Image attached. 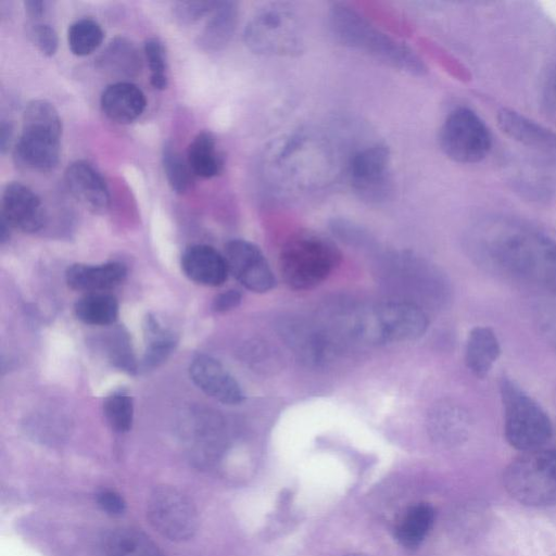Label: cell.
Returning a JSON list of instances; mask_svg holds the SVG:
<instances>
[{
  "label": "cell",
  "instance_id": "1f68e13d",
  "mask_svg": "<svg viewBox=\"0 0 556 556\" xmlns=\"http://www.w3.org/2000/svg\"><path fill=\"white\" fill-rule=\"evenodd\" d=\"M162 161L166 179L173 191L186 192L194 176L187 159H184L172 144L167 143L163 149Z\"/></svg>",
  "mask_w": 556,
  "mask_h": 556
},
{
  "label": "cell",
  "instance_id": "74e56055",
  "mask_svg": "<svg viewBox=\"0 0 556 556\" xmlns=\"http://www.w3.org/2000/svg\"><path fill=\"white\" fill-rule=\"evenodd\" d=\"M96 500L100 508L110 515H122L126 509L124 498L112 490H101L97 493Z\"/></svg>",
  "mask_w": 556,
  "mask_h": 556
},
{
  "label": "cell",
  "instance_id": "d6a6232c",
  "mask_svg": "<svg viewBox=\"0 0 556 556\" xmlns=\"http://www.w3.org/2000/svg\"><path fill=\"white\" fill-rule=\"evenodd\" d=\"M104 416L111 428L117 432H127L134 419L132 399L123 392L109 395L103 403Z\"/></svg>",
  "mask_w": 556,
  "mask_h": 556
},
{
  "label": "cell",
  "instance_id": "52a82bcc",
  "mask_svg": "<svg viewBox=\"0 0 556 556\" xmlns=\"http://www.w3.org/2000/svg\"><path fill=\"white\" fill-rule=\"evenodd\" d=\"M503 482L508 494L523 505H556V450L522 453L506 467Z\"/></svg>",
  "mask_w": 556,
  "mask_h": 556
},
{
  "label": "cell",
  "instance_id": "ab89813d",
  "mask_svg": "<svg viewBox=\"0 0 556 556\" xmlns=\"http://www.w3.org/2000/svg\"><path fill=\"white\" fill-rule=\"evenodd\" d=\"M24 5L28 16L37 22V20L45 14L47 2L40 0H27L24 2Z\"/></svg>",
  "mask_w": 556,
  "mask_h": 556
},
{
  "label": "cell",
  "instance_id": "8d00e7d4",
  "mask_svg": "<svg viewBox=\"0 0 556 556\" xmlns=\"http://www.w3.org/2000/svg\"><path fill=\"white\" fill-rule=\"evenodd\" d=\"M111 343V359L115 366L128 372L135 371L137 367L127 336L119 331Z\"/></svg>",
  "mask_w": 556,
  "mask_h": 556
},
{
  "label": "cell",
  "instance_id": "7402d4cb",
  "mask_svg": "<svg viewBox=\"0 0 556 556\" xmlns=\"http://www.w3.org/2000/svg\"><path fill=\"white\" fill-rule=\"evenodd\" d=\"M428 430L438 442L455 444L463 441L470 429V416L458 404L451 401L437 403L428 414Z\"/></svg>",
  "mask_w": 556,
  "mask_h": 556
},
{
  "label": "cell",
  "instance_id": "f1b7e54d",
  "mask_svg": "<svg viewBox=\"0 0 556 556\" xmlns=\"http://www.w3.org/2000/svg\"><path fill=\"white\" fill-rule=\"evenodd\" d=\"M106 547L109 556H165L147 535L128 529L112 532Z\"/></svg>",
  "mask_w": 556,
  "mask_h": 556
},
{
  "label": "cell",
  "instance_id": "ee69618b",
  "mask_svg": "<svg viewBox=\"0 0 556 556\" xmlns=\"http://www.w3.org/2000/svg\"><path fill=\"white\" fill-rule=\"evenodd\" d=\"M344 556H368V555H364V554H349V555H344Z\"/></svg>",
  "mask_w": 556,
  "mask_h": 556
},
{
  "label": "cell",
  "instance_id": "b9f144b4",
  "mask_svg": "<svg viewBox=\"0 0 556 556\" xmlns=\"http://www.w3.org/2000/svg\"><path fill=\"white\" fill-rule=\"evenodd\" d=\"M545 89L547 101L556 111V68L548 76Z\"/></svg>",
  "mask_w": 556,
  "mask_h": 556
},
{
  "label": "cell",
  "instance_id": "484cf974",
  "mask_svg": "<svg viewBox=\"0 0 556 556\" xmlns=\"http://www.w3.org/2000/svg\"><path fill=\"white\" fill-rule=\"evenodd\" d=\"M76 317L91 326H109L118 317V302L106 292L87 293L74 306Z\"/></svg>",
  "mask_w": 556,
  "mask_h": 556
},
{
  "label": "cell",
  "instance_id": "8fae6325",
  "mask_svg": "<svg viewBox=\"0 0 556 556\" xmlns=\"http://www.w3.org/2000/svg\"><path fill=\"white\" fill-rule=\"evenodd\" d=\"M148 518L153 528L172 541L190 539L198 528L192 502L175 488H156L148 500Z\"/></svg>",
  "mask_w": 556,
  "mask_h": 556
},
{
  "label": "cell",
  "instance_id": "9a60e30c",
  "mask_svg": "<svg viewBox=\"0 0 556 556\" xmlns=\"http://www.w3.org/2000/svg\"><path fill=\"white\" fill-rule=\"evenodd\" d=\"M1 218L11 228L23 232L40 230L46 220L45 208L39 197L21 182L8 184L2 192Z\"/></svg>",
  "mask_w": 556,
  "mask_h": 556
},
{
  "label": "cell",
  "instance_id": "cb8c5ba5",
  "mask_svg": "<svg viewBox=\"0 0 556 556\" xmlns=\"http://www.w3.org/2000/svg\"><path fill=\"white\" fill-rule=\"evenodd\" d=\"M238 23V4L233 1H217L210 17L199 34L198 45L204 51H218L230 41Z\"/></svg>",
  "mask_w": 556,
  "mask_h": 556
},
{
  "label": "cell",
  "instance_id": "3957f363",
  "mask_svg": "<svg viewBox=\"0 0 556 556\" xmlns=\"http://www.w3.org/2000/svg\"><path fill=\"white\" fill-rule=\"evenodd\" d=\"M429 319L424 308L406 300L362 307L343 324L345 334L366 344L408 342L427 331Z\"/></svg>",
  "mask_w": 556,
  "mask_h": 556
},
{
  "label": "cell",
  "instance_id": "7bdbcfd3",
  "mask_svg": "<svg viewBox=\"0 0 556 556\" xmlns=\"http://www.w3.org/2000/svg\"><path fill=\"white\" fill-rule=\"evenodd\" d=\"M10 228L11 226L3 218H1L0 238L2 243H4L9 239Z\"/></svg>",
  "mask_w": 556,
  "mask_h": 556
},
{
  "label": "cell",
  "instance_id": "277c9868",
  "mask_svg": "<svg viewBox=\"0 0 556 556\" xmlns=\"http://www.w3.org/2000/svg\"><path fill=\"white\" fill-rule=\"evenodd\" d=\"M341 253L328 238L312 231L290 237L279 253L280 275L293 290H309L339 266Z\"/></svg>",
  "mask_w": 556,
  "mask_h": 556
},
{
  "label": "cell",
  "instance_id": "2e32d148",
  "mask_svg": "<svg viewBox=\"0 0 556 556\" xmlns=\"http://www.w3.org/2000/svg\"><path fill=\"white\" fill-rule=\"evenodd\" d=\"M189 374L193 383L214 400L227 405L243 401L240 384L217 359L198 355L190 364Z\"/></svg>",
  "mask_w": 556,
  "mask_h": 556
},
{
  "label": "cell",
  "instance_id": "7a4b0ae2",
  "mask_svg": "<svg viewBox=\"0 0 556 556\" xmlns=\"http://www.w3.org/2000/svg\"><path fill=\"white\" fill-rule=\"evenodd\" d=\"M334 39L350 49L412 75H422L426 66L406 45L387 35L353 8L337 3L328 15Z\"/></svg>",
  "mask_w": 556,
  "mask_h": 556
},
{
  "label": "cell",
  "instance_id": "5b68a950",
  "mask_svg": "<svg viewBox=\"0 0 556 556\" xmlns=\"http://www.w3.org/2000/svg\"><path fill=\"white\" fill-rule=\"evenodd\" d=\"M61 135L56 109L46 100L30 101L24 110L22 134L14 147L16 163L38 173L52 170L60 159Z\"/></svg>",
  "mask_w": 556,
  "mask_h": 556
},
{
  "label": "cell",
  "instance_id": "603a6c76",
  "mask_svg": "<svg viewBox=\"0 0 556 556\" xmlns=\"http://www.w3.org/2000/svg\"><path fill=\"white\" fill-rule=\"evenodd\" d=\"M500 340L491 327L477 326L470 330L465 346V363L473 376L485 378L501 356Z\"/></svg>",
  "mask_w": 556,
  "mask_h": 556
},
{
  "label": "cell",
  "instance_id": "83f0119b",
  "mask_svg": "<svg viewBox=\"0 0 556 556\" xmlns=\"http://www.w3.org/2000/svg\"><path fill=\"white\" fill-rule=\"evenodd\" d=\"M434 520L433 508L425 503L412 506L396 528V539L405 547H417L430 531Z\"/></svg>",
  "mask_w": 556,
  "mask_h": 556
},
{
  "label": "cell",
  "instance_id": "ffe728a7",
  "mask_svg": "<svg viewBox=\"0 0 556 556\" xmlns=\"http://www.w3.org/2000/svg\"><path fill=\"white\" fill-rule=\"evenodd\" d=\"M100 104L102 112L112 121L121 124L137 119L147 106L142 90L132 83L117 81L109 85L102 92Z\"/></svg>",
  "mask_w": 556,
  "mask_h": 556
},
{
  "label": "cell",
  "instance_id": "ba28073f",
  "mask_svg": "<svg viewBox=\"0 0 556 556\" xmlns=\"http://www.w3.org/2000/svg\"><path fill=\"white\" fill-rule=\"evenodd\" d=\"M243 37L251 51L264 55H294L303 48L298 16L279 3L260 10L247 24Z\"/></svg>",
  "mask_w": 556,
  "mask_h": 556
},
{
  "label": "cell",
  "instance_id": "9c48e42d",
  "mask_svg": "<svg viewBox=\"0 0 556 556\" xmlns=\"http://www.w3.org/2000/svg\"><path fill=\"white\" fill-rule=\"evenodd\" d=\"M443 153L460 164L484 160L492 149V135L483 119L471 109H454L445 117L439 132Z\"/></svg>",
  "mask_w": 556,
  "mask_h": 556
},
{
  "label": "cell",
  "instance_id": "30bf717a",
  "mask_svg": "<svg viewBox=\"0 0 556 556\" xmlns=\"http://www.w3.org/2000/svg\"><path fill=\"white\" fill-rule=\"evenodd\" d=\"M349 181L354 192L370 203H379L392 191L391 155L382 143L363 147L351 155Z\"/></svg>",
  "mask_w": 556,
  "mask_h": 556
},
{
  "label": "cell",
  "instance_id": "e575fe53",
  "mask_svg": "<svg viewBox=\"0 0 556 556\" xmlns=\"http://www.w3.org/2000/svg\"><path fill=\"white\" fill-rule=\"evenodd\" d=\"M217 1H179L173 7V14L180 24H192L210 14Z\"/></svg>",
  "mask_w": 556,
  "mask_h": 556
},
{
  "label": "cell",
  "instance_id": "d6986e66",
  "mask_svg": "<svg viewBox=\"0 0 556 556\" xmlns=\"http://www.w3.org/2000/svg\"><path fill=\"white\" fill-rule=\"evenodd\" d=\"M181 269L190 280L207 287L222 286L229 274L225 256L206 244L187 248L181 255Z\"/></svg>",
  "mask_w": 556,
  "mask_h": 556
},
{
  "label": "cell",
  "instance_id": "4316f807",
  "mask_svg": "<svg viewBox=\"0 0 556 556\" xmlns=\"http://www.w3.org/2000/svg\"><path fill=\"white\" fill-rule=\"evenodd\" d=\"M98 61L105 72L122 77L135 76L140 71V56L136 47L122 37L112 40Z\"/></svg>",
  "mask_w": 556,
  "mask_h": 556
},
{
  "label": "cell",
  "instance_id": "60d3db41",
  "mask_svg": "<svg viewBox=\"0 0 556 556\" xmlns=\"http://www.w3.org/2000/svg\"><path fill=\"white\" fill-rule=\"evenodd\" d=\"M13 136V127L10 123L2 121L0 126V147L1 152L5 153L9 149Z\"/></svg>",
  "mask_w": 556,
  "mask_h": 556
},
{
  "label": "cell",
  "instance_id": "f546056e",
  "mask_svg": "<svg viewBox=\"0 0 556 556\" xmlns=\"http://www.w3.org/2000/svg\"><path fill=\"white\" fill-rule=\"evenodd\" d=\"M143 327L147 338L143 365L151 368L160 365L168 357L176 346L177 339L173 332L163 328L152 316L146 318Z\"/></svg>",
  "mask_w": 556,
  "mask_h": 556
},
{
  "label": "cell",
  "instance_id": "7c38bea8",
  "mask_svg": "<svg viewBox=\"0 0 556 556\" xmlns=\"http://www.w3.org/2000/svg\"><path fill=\"white\" fill-rule=\"evenodd\" d=\"M281 338L305 365L323 367L339 353L338 334L324 327L302 319H289L280 324Z\"/></svg>",
  "mask_w": 556,
  "mask_h": 556
},
{
  "label": "cell",
  "instance_id": "4dcf8cb0",
  "mask_svg": "<svg viewBox=\"0 0 556 556\" xmlns=\"http://www.w3.org/2000/svg\"><path fill=\"white\" fill-rule=\"evenodd\" d=\"M103 36V30L96 21L81 18L74 22L67 30L68 47L75 55L85 56L100 47Z\"/></svg>",
  "mask_w": 556,
  "mask_h": 556
},
{
  "label": "cell",
  "instance_id": "d590c367",
  "mask_svg": "<svg viewBox=\"0 0 556 556\" xmlns=\"http://www.w3.org/2000/svg\"><path fill=\"white\" fill-rule=\"evenodd\" d=\"M28 35L42 54L52 56L56 52L59 40L52 26L34 21L29 26Z\"/></svg>",
  "mask_w": 556,
  "mask_h": 556
},
{
  "label": "cell",
  "instance_id": "5bb4252c",
  "mask_svg": "<svg viewBox=\"0 0 556 556\" xmlns=\"http://www.w3.org/2000/svg\"><path fill=\"white\" fill-rule=\"evenodd\" d=\"M509 168V181L521 195L542 201L556 194V155L530 152Z\"/></svg>",
  "mask_w": 556,
  "mask_h": 556
},
{
  "label": "cell",
  "instance_id": "e0dca14e",
  "mask_svg": "<svg viewBox=\"0 0 556 556\" xmlns=\"http://www.w3.org/2000/svg\"><path fill=\"white\" fill-rule=\"evenodd\" d=\"M501 130L530 152L556 155V132L519 112L502 109L497 113Z\"/></svg>",
  "mask_w": 556,
  "mask_h": 556
},
{
  "label": "cell",
  "instance_id": "836d02e7",
  "mask_svg": "<svg viewBox=\"0 0 556 556\" xmlns=\"http://www.w3.org/2000/svg\"><path fill=\"white\" fill-rule=\"evenodd\" d=\"M144 54L151 73V85L163 90L167 87L166 52L163 43L156 38H150L144 43Z\"/></svg>",
  "mask_w": 556,
  "mask_h": 556
},
{
  "label": "cell",
  "instance_id": "6da1fadb",
  "mask_svg": "<svg viewBox=\"0 0 556 556\" xmlns=\"http://www.w3.org/2000/svg\"><path fill=\"white\" fill-rule=\"evenodd\" d=\"M466 250L482 269L505 279L556 283V241L519 219L484 217L466 235Z\"/></svg>",
  "mask_w": 556,
  "mask_h": 556
},
{
  "label": "cell",
  "instance_id": "f35d334b",
  "mask_svg": "<svg viewBox=\"0 0 556 556\" xmlns=\"http://www.w3.org/2000/svg\"><path fill=\"white\" fill-rule=\"evenodd\" d=\"M241 302V293L230 289L219 293L213 301V309L217 313L228 312L237 307Z\"/></svg>",
  "mask_w": 556,
  "mask_h": 556
},
{
  "label": "cell",
  "instance_id": "8992f818",
  "mask_svg": "<svg viewBox=\"0 0 556 556\" xmlns=\"http://www.w3.org/2000/svg\"><path fill=\"white\" fill-rule=\"evenodd\" d=\"M500 394L508 444L522 453L543 448L553 434L545 409L510 377L501 378Z\"/></svg>",
  "mask_w": 556,
  "mask_h": 556
},
{
  "label": "cell",
  "instance_id": "ac0fdd59",
  "mask_svg": "<svg viewBox=\"0 0 556 556\" xmlns=\"http://www.w3.org/2000/svg\"><path fill=\"white\" fill-rule=\"evenodd\" d=\"M71 194L88 211L103 213L110 205V193L100 173L86 161H76L65 170Z\"/></svg>",
  "mask_w": 556,
  "mask_h": 556
},
{
  "label": "cell",
  "instance_id": "44dd1931",
  "mask_svg": "<svg viewBox=\"0 0 556 556\" xmlns=\"http://www.w3.org/2000/svg\"><path fill=\"white\" fill-rule=\"evenodd\" d=\"M127 269L119 262L99 265L74 264L66 269L67 286L86 293L105 292L119 285L126 277Z\"/></svg>",
  "mask_w": 556,
  "mask_h": 556
},
{
  "label": "cell",
  "instance_id": "4fadbf2b",
  "mask_svg": "<svg viewBox=\"0 0 556 556\" xmlns=\"http://www.w3.org/2000/svg\"><path fill=\"white\" fill-rule=\"evenodd\" d=\"M224 256L229 273L248 290L264 293L275 287L276 279L266 257L252 242L230 240Z\"/></svg>",
  "mask_w": 556,
  "mask_h": 556
},
{
  "label": "cell",
  "instance_id": "d4e9b609",
  "mask_svg": "<svg viewBox=\"0 0 556 556\" xmlns=\"http://www.w3.org/2000/svg\"><path fill=\"white\" fill-rule=\"evenodd\" d=\"M187 161L193 175L202 178H212L222 172L224 160L212 132L201 131L193 138L188 148Z\"/></svg>",
  "mask_w": 556,
  "mask_h": 556
}]
</instances>
